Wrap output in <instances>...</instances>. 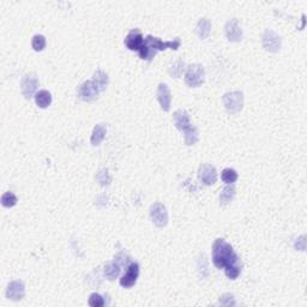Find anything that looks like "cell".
<instances>
[{"instance_id":"cell-1","label":"cell","mask_w":307,"mask_h":307,"mask_svg":"<svg viewBox=\"0 0 307 307\" xmlns=\"http://www.w3.org/2000/svg\"><path fill=\"white\" fill-rule=\"evenodd\" d=\"M179 47H180V38H175L174 41H162L161 38L148 35L144 38L143 46L140 47L138 52H139V57L142 59L150 62V60H153V58L156 55L157 52L165 51L167 48L176 51Z\"/></svg>"},{"instance_id":"cell-2","label":"cell","mask_w":307,"mask_h":307,"mask_svg":"<svg viewBox=\"0 0 307 307\" xmlns=\"http://www.w3.org/2000/svg\"><path fill=\"white\" fill-rule=\"evenodd\" d=\"M238 254L225 239H216L212 245V263L217 269H225Z\"/></svg>"},{"instance_id":"cell-3","label":"cell","mask_w":307,"mask_h":307,"mask_svg":"<svg viewBox=\"0 0 307 307\" xmlns=\"http://www.w3.org/2000/svg\"><path fill=\"white\" fill-rule=\"evenodd\" d=\"M205 79V71L201 64H193L187 68L185 73V83L191 88L201 87Z\"/></svg>"},{"instance_id":"cell-4","label":"cell","mask_w":307,"mask_h":307,"mask_svg":"<svg viewBox=\"0 0 307 307\" xmlns=\"http://www.w3.org/2000/svg\"><path fill=\"white\" fill-rule=\"evenodd\" d=\"M223 103L227 112L231 114H237L244 107V94L241 91H232L223 95Z\"/></svg>"},{"instance_id":"cell-5","label":"cell","mask_w":307,"mask_h":307,"mask_svg":"<svg viewBox=\"0 0 307 307\" xmlns=\"http://www.w3.org/2000/svg\"><path fill=\"white\" fill-rule=\"evenodd\" d=\"M281 37L273 30L267 29L263 34V47L271 53H277L281 49Z\"/></svg>"},{"instance_id":"cell-6","label":"cell","mask_w":307,"mask_h":307,"mask_svg":"<svg viewBox=\"0 0 307 307\" xmlns=\"http://www.w3.org/2000/svg\"><path fill=\"white\" fill-rule=\"evenodd\" d=\"M150 218L155 226L166 227L168 223V211L161 203H155L150 208Z\"/></svg>"},{"instance_id":"cell-7","label":"cell","mask_w":307,"mask_h":307,"mask_svg":"<svg viewBox=\"0 0 307 307\" xmlns=\"http://www.w3.org/2000/svg\"><path fill=\"white\" fill-rule=\"evenodd\" d=\"M38 87V79L34 73H28L22 78L21 89L22 94L27 100H30L36 94V89Z\"/></svg>"},{"instance_id":"cell-8","label":"cell","mask_w":307,"mask_h":307,"mask_svg":"<svg viewBox=\"0 0 307 307\" xmlns=\"http://www.w3.org/2000/svg\"><path fill=\"white\" fill-rule=\"evenodd\" d=\"M99 93H100L99 88L96 87L95 83L93 81H87L82 83L78 88V98L79 100L85 102H89L98 99Z\"/></svg>"},{"instance_id":"cell-9","label":"cell","mask_w":307,"mask_h":307,"mask_svg":"<svg viewBox=\"0 0 307 307\" xmlns=\"http://www.w3.org/2000/svg\"><path fill=\"white\" fill-rule=\"evenodd\" d=\"M138 276H139V265L138 263L132 262L131 264L127 267V271L125 275L120 278V286L124 288H131L136 284V282L138 280Z\"/></svg>"},{"instance_id":"cell-10","label":"cell","mask_w":307,"mask_h":307,"mask_svg":"<svg viewBox=\"0 0 307 307\" xmlns=\"http://www.w3.org/2000/svg\"><path fill=\"white\" fill-rule=\"evenodd\" d=\"M198 179L206 186L214 185L217 180V173L211 165H202L198 170Z\"/></svg>"},{"instance_id":"cell-11","label":"cell","mask_w":307,"mask_h":307,"mask_svg":"<svg viewBox=\"0 0 307 307\" xmlns=\"http://www.w3.org/2000/svg\"><path fill=\"white\" fill-rule=\"evenodd\" d=\"M157 101H159L160 106L161 108L165 110V112H168L171 109V103H172V94H171L170 88H168L167 84L165 83H161L157 87Z\"/></svg>"},{"instance_id":"cell-12","label":"cell","mask_w":307,"mask_h":307,"mask_svg":"<svg viewBox=\"0 0 307 307\" xmlns=\"http://www.w3.org/2000/svg\"><path fill=\"white\" fill-rule=\"evenodd\" d=\"M24 295H26V287H24V283L22 281H12L7 286L6 297L10 300H22L24 298Z\"/></svg>"},{"instance_id":"cell-13","label":"cell","mask_w":307,"mask_h":307,"mask_svg":"<svg viewBox=\"0 0 307 307\" xmlns=\"http://www.w3.org/2000/svg\"><path fill=\"white\" fill-rule=\"evenodd\" d=\"M143 42H144V38H143L139 29L131 30L125 38V45L130 51H139L140 47L143 46Z\"/></svg>"},{"instance_id":"cell-14","label":"cell","mask_w":307,"mask_h":307,"mask_svg":"<svg viewBox=\"0 0 307 307\" xmlns=\"http://www.w3.org/2000/svg\"><path fill=\"white\" fill-rule=\"evenodd\" d=\"M226 36L231 42H239L242 38V30L235 18L227 22Z\"/></svg>"},{"instance_id":"cell-15","label":"cell","mask_w":307,"mask_h":307,"mask_svg":"<svg viewBox=\"0 0 307 307\" xmlns=\"http://www.w3.org/2000/svg\"><path fill=\"white\" fill-rule=\"evenodd\" d=\"M173 120L179 131H185L191 126L189 113L184 109H178L176 112H174Z\"/></svg>"},{"instance_id":"cell-16","label":"cell","mask_w":307,"mask_h":307,"mask_svg":"<svg viewBox=\"0 0 307 307\" xmlns=\"http://www.w3.org/2000/svg\"><path fill=\"white\" fill-rule=\"evenodd\" d=\"M241 269H242L241 261H240L239 257H237V258H234L233 261L229 263V264L225 268L226 276L228 278H231V280H237L240 276V273H241Z\"/></svg>"},{"instance_id":"cell-17","label":"cell","mask_w":307,"mask_h":307,"mask_svg":"<svg viewBox=\"0 0 307 307\" xmlns=\"http://www.w3.org/2000/svg\"><path fill=\"white\" fill-rule=\"evenodd\" d=\"M106 134H107L106 126H104L103 124H98L93 130V135H91L90 138L91 144L94 146L101 144V142L104 139V137H106Z\"/></svg>"},{"instance_id":"cell-18","label":"cell","mask_w":307,"mask_h":307,"mask_svg":"<svg viewBox=\"0 0 307 307\" xmlns=\"http://www.w3.org/2000/svg\"><path fill=\"white\" fill-rule=\"evenodd\" d=\"M121 270V265L119 264V262H117L114 259L113 262L107 263L106 267H104V276L108 278L109 281H114L115 278L118 277L119 273H120Z\"/></svg>"},{"instance_id":"cell-19","label":"cell","mask_w":307,"mask_h":307,"mask_svg":"<svg viewBox=\"0 0 307 307\" xmlns=\"http://www.w3.org/2000/svg\"><path fill=\"white\" fill-rule=\"evenodd\" d=\"M35 102L40 108H47L52 103V95L49 91L40 90L35 94Z\"/></svg>"},{"instance_id":"cell-20","label":"cell","mask_w":307,"mask_h":307,"mask_svg":"<svg viewBox=\"0 0 307 307\" xmlns=\"http://www.w3.org/2000/svg\"><path fill=\"white\" fill-rule=\"evenodd\" d=\"M93 82L95 83L96 87L99 88L100 91L106 90L107 85H108V76L106 72H103L102 70H98L93 76Z\"/></svg>"},{"instance_id":"cell-21","label":"cell","mask_w":307,"mask_h":307,"mask_svg":"<svg viewBox=\"0 0 307 307\" xmlns=\"http://www.w3.org/2000/svg\"><path fill=\"white\" fill-rule=\"evenodd\" d=\"M197 34L198 36L202 38V40H204V38H206L209 36L210 34V30H211V23L209 22V19L206 18H202L201 21L198 22L197 24Z\"/></svg>"},{"instance_id":"cell-22","label":"cell","mask_w":307,"mask_h":307,"mask_svg":"<svg viewBox=\"0 0 307 307\" xmlns=\"http://www.w3.org/2000/svg\"><path fill=\"white\" fill-rule=\"evenodd\" d=\"M185 143L186 145H193L199 140V132L196 126H190L185 130Z\"/></svg>"},{"instance_id":"cell-23","label":"cell","mask_w":307,"mask_h":307,"mask_svg":"<svg viewBox=\"0 0 307 307\" xmlns=\"http://www.w3.org/2000/svg\"><path fill=\"white\" fill-rule=\"evenodd\" d=\"M235 196V187L234 186H226L225 189L221 191L220 193V202L221 204H228L229 202H232V199L234 198Z\"/></svg>"},{"instance_id":"cell-24","label":"cell","mask_w":307,"mask_h":307,"mask_svg":"<svg viewBox=\"0 0 307 307\" xmlns=\"http://www.w3.org/2000/svg\"><path fill=\"white\" fill-rule=\"evenodd\" d=\"M221 178H222L223 182H226V184H233V182L237 181L238 173L237 171L232 170V168H226L221 173Z\"/></svg>"},{"instance_id":"cell-25","label":"cell","mask_w":307,"mask_h":307,"mask_svg":"<svg viewBox=\"0 0 307 307\" xmlns=\"http://www.w3.org/2000/svg\"><path fill=\"white\" fill-rule=\"evenodd\" d=\"M1 204L5 208H12L17 204V197L12 192H5L1 196Z\"/></svg>"},{"instance_id":"cell-26","label":"cell","mask_w":307,"mask_h":307,"mask_svg":"<svg viewBox=\"0 0 307 307\" xmlns=\"http://www.w3.org/2000/svg\"><path fill=\"white\" fill-rule=\"evenodd\" d=\"M32 47L36 52L43 51L46 47V37L43 35H35L32 40Z\"/></svg>"},{"instance_id":"cell-27","label":"cell","mask_w":307,"mask_h":307,"mask_svg":"<svg viewBox=\"0 0 307 307\" xmlns=\"http://www.w3.org/2000/svg\"><path fill=\"white\" fill-rule=\"evenodd\" d=\"M184 70H185V63L182 62V60H176V62L172 65V68H170V73L172 74L173 77H175V78H179L182 74V72H184Z\"/></svg>"},{"instance_id":"cell-28","label":"cell","mask_w":307,"mask_h":307,"mask_svg":"<svg viewBox=\"0 0 307 307\" xmlns=\"http://www.w3.org/2000/svg\"><path fill=\"white\" fill-rule=\"evenodd\" d=\"M88 304H89L91 307H102L104 306V300L101 295L98 294V293H93V294L90 295Z\"/></svg>"}]
</instances>
